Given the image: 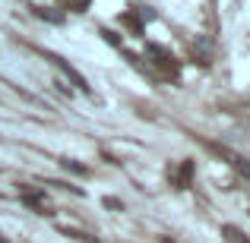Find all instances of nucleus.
<instances>
[{
  "label": "nucleus",
  "instance_id": "obj_3",
  "mask_svg": "<svg viewBox=\"0 0 250 243\" xmlns=\"http://www.w3.org/2000/svg\"><path fill=\"white\" fill-rule=\"evenodd\" d=\"M149 54H152V57H159V60H155L159 67H165V70H171V73H177V63H174V57H171L165 48H159V44H149Z\"/></svg>",
  "mask_w": 250,
  "mask_h": 243
},
{
  "label": "nucleus",
  "instance_id": "obj_5",
  "mask_svg": "<svg viewBox=\"0 0 250 243\" xmlns=\"http://www.w3.org/2000/svg\"><path fill=\"white\" fill-rule=\"evenodd\" d=\"M51 60H54V63H57V67H61V70H63V73H67V76H70V79H73L76 85H80V89H83V92H89V85H85V79H83V76H80V73H76V70H73V67H67V63H63V60H61V57H51Z\"/></svg>",
  "mask_w": 250,
  "mask_h": 243
},
{
  "label": "nucleus",
  "instance_id": "obj_4",
  "mask_svg": "<svg viewBox=\"0 0 250 243\" xmlns=\"http://www.w3.org/2000/svg\"><path fill=\"white\" fill-rule=\"evenodd\" d=\"M19 199H22L25 206H32V208H42V212H44V199H42L38 193H32L29 187H22V189H19Z\"/></svg>",
  "mask_w": 250,
  "mask_h": 243
},
{
  "label": "nucleus",
  "instance_id": "obj_7",
  "mask_svg": "<svg viewBox=\"0 0 250 243\" xmlns=\"http://www.w3.org/2000/svg\"><path fill=\"white\" fill-rule=\"evenodd\" d=\"M32 10H35V16L48 19V22H63V16H61V13H51L48 6H32Z\"/></svg>",
  "mask_w": 250,
  "mask_h": 243
},
{
  "label": "nucleus",
  "instance_id": "obj_6",
  "mask_svg": "<svg viewBox=\"0 0 250 243\" xmlns=\"http://www.w3.org/2000/svg\"><path fill=\"white\" fill-rule=\"evenodd\" d=\"M222 234H225V243H250V237H244V234H241L238 227H231V224L222 227Z\"/></svg>",
  "mask_w": 250,
  "mask_h": 243
},
{
  "label": "nucleus",
  "instance_id": "obj_1",
  "mask_svg": "<svg viewBox=\"0 0 250 243\" xmlns=\"http://www.w3.org/2000/svg\"><path fill=\"white\" fill-rule=\"evenodd\" d=\"M209 149H212L219 158H225L228 164H231L238 174H244V177H250V161L244 158V155H238L234 149H228V146H219V142H209Z\"/></svg>",
  "mask_w": 250,
  "mask_h": 243
},
{
  "label": "nucleus",
  "instance_id": "obj_2",
  "mask_svg": "<svg viewBox=\"0 0 250 243\" xmlns=\"http://www.w3.org/2000/svg\"><path fill=\"white\" fill-rule=\"evenodd\" d=\"M171 183H174L177 189H187L190 187V177H193V161H181V168L177 170H171Z\"/></svg>",
  "mask_w": 250,
  "mask_h": 243
},
{
  "label": "nucleus",
  "instance_id": "obj_8",
  "mask_svg": "<svg viewBox=\"0 0 250 243\" xmlns=\"http://www.w3.org/2000/svg\"><path fill=\"white\" fill-rule=\"evenodd\" d=\"M85 3H89V0H67V6H70V10H76V13L85 10Z\"/></svg>",
  "mask_w": 250,
  "mask_h": 243
}]
</instances>
